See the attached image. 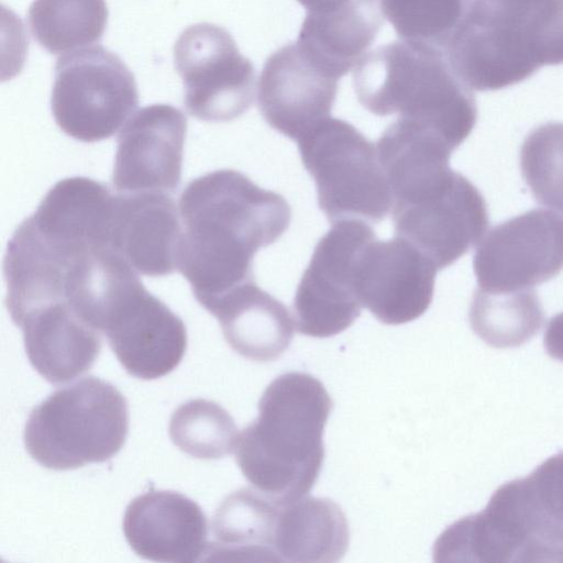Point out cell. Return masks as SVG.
Listing matches in <instances>:
<instances>
[{
    "mask_svg": "<svg viewBox=\"0 0 563 563\" xmlns=\"http://www.w3.org/2000/svg\"><path fill=\"white\" fill-rule=\"evenodd\" d=\"M169 438L183 452L200 460H218L234 451L238 429L219 404L202 398L180 405L169 420Z\"/></svg>",
    "mask_w": 563,
    "mask_h": 563,
    "instance_id": "484cf974",
    "label": "cell"
},
{
    "mask_svg": "<svg viewBox=\"0 0 563 563\" xmlns=\"http://www.w3.org/2000/svg\"><path fill=\"white\" fill-rule=\"evenodd\" d=\"M438 268L407 240L372 238L358 253L356 295L362 305L385 324H402L430 307Z\"/></svg>",
    "mask_w": 563,
    "mask_h": 563,
    "instance_id": "5bb4252c",
    "label": "cell"
},
{
    "mask_svg": "<svg viewBox=\"0 0 563 563\" xmlns=\"http://www.w3.org/2000/svg\"><path fill=\"white\" fill-rule=\"evenodd\" d=\"M183 235L172 195H117L112 246L140 274L161 277L177 271Z\"/></svg>",
    "mask_w": 563,
    "mask_h": 563,
    "instance_id": "ac0fdd59",
    "label": "cell"
},
{
    "mask_svg": "<svg viewBox=\"0 0 563 563\" xmlns=\"http://www.w3.org/2000/svg\"><path fill=\"white\" fill-rule=\"evenodd\" d=\"M336 78L324 73L295 42L273 53L257 87L258 110L267 124L297 141L330 117Z\"/></svg>",
    "mask_w": 563,
    "mask_h": 563,
    "instance_id": "2e32d148",
    "label": "cell"
},
{
    "mask_svg": "<svg viewBox=\"0 0 563 563\" xmlns=\"http://www.w3.org/2000/svg\"><path fill=\"white\" fill-rule=\"evenodd\" d=\"M174 63L184 82L188 113L208 122H228L249 110L255 69L231 34L212 23L187 27L174 45Z\"/></svg>",
    "mask_w": 563,
    "mask_h": 563,
    "instance_id": "9c48e42d",
    "label": "cell"
},
{
    "mask_svg": "<svg viewBox=\"0 0 563 563\" xmlns=\"http://www.w3.org/2000/svg\"><path fill=\"white\" fill-rule=\"evenodd\" d=\"M123 532L131 549L156 562L203 560L208 543L207 518L200 506L172 490H150L128 505Z\"/></svg>",
    "mask_w": 563,
    "mask_h": 563,
    "instance_id": "e0dca14e",
    "label": "cell"
},
{
    "mask_svg": "<svg viewBox=\"0 0 563 563\" xmlns=\"http://www.w3.org/2000/svg\"><path fill=\"white\" fill-rule=\"evenodd\" d=\"M432 554L434 562H563V530L540 515L517 478L481 512L448 527Z\"/></svg>",
    "mask_w": 563,
    "mask_h": 563,
    "instance_id": "52a82bcc",
    "label": "cell"
},
{
    "mask_svg": "<svg viewBox=\"0 0 563 563\" xmlns=\"http://www.w3.org/2000/svg\"><path fill=\"white\" fill-rule=\"evenodd\" d=\"M468 318L471 328L485 343L507 349L532 339L543 324L544 312L534 289L490 292L477 288Z\"/></svg>",
    "mask_w": 563,
    "mask_h": 563,
    "instance_id": "d4e9b609",
    "label": "cell"
},
{
    "mask_svg": "<svg viewBox=\"0 0 563 563\" xmlns=\"http://www.w3.org/2000/svg\"><path fill=\"white\" fill-rule=\"evenodd\" d=\"M227 343L241 356L256 362L277 360L290 345L295 319L288 308L255 279L209 301Z\"/></svg>",
    "mask_w": 563,
    "mask_h": 563,
    "instance_id": "ffe728a7",
    "label": "cell"
},
{
    "mask_svg": "<svg viewBox=\"0 0 563 563\" xmlns=\"http://www.w3.org/2000/svg\"><path fill=\"white\" fill-rule=\"evenodd\" d=\"M128 430L125 397L109 382L87 376L32 409L23 441L43 467L68 471L110 460L123 446Z\"/></svg>",
    "mask_w": 563,
    "mask_h": 563,
    "instance_id": "5b68a950",
    "label": "cell"
},
{
    "mask_svg": "<svg viewBox=\"0 0 563 563\" xmlns=\"http://www.w3.org/2000/svg\"><path fill=\"white\" fill-rule=\"evenodd\" d=\"M183 235L177 271L203 307L254 278L253 258L288 229L286 199L244 174L219 169L192 179L179 199Z\"/></svg>",
    "mask_w": 563,
    "mask_h": 563,
    "instance_id": "6da1fadb",
    "label": "cell"
},
{
    "mask_svg": "<svg viewBox=\"0 0 563 563\" xmlns=\"http://www.w3.org/2000/svg\"><path fill=\"white\" fill-rule=\"evenodd\" d=\"M333 402L314 376L276 377L258 402V417L239 433L235 461L252 486L279 505L308 494L324 459L323 432Z\"/></svg>",
    "mask_w": 563,
    "mask_h": 563,
    "instance_id": "7a4b0ae2",
    "label": "cell"
},
{
    "mask_svg": "<svg viewBox=\"0 0 563 563\" xmlns=\"http://www.w3.org/2000/svg\"><path fill=\"white\" fill-rule=\"evenodd\" d=\"M98 329L124 369L141 379L167 375L187 349L184 321L144 287L137 274L112 292Z\"/></svg>",
    "mask_w": 563,
    "mask_h": 563,
    "instance_id": "7c38bea8",
    "label": "cell"
},
{
    "mask_svg": "<svg viewBox=\"0 0 563 563\" xmlns=\"http://www.w3.org/2000/svg\"><path fill=\"white\" fill-rule=\"evenodd\" d=\"M186 132V115L170 104L134 112L118 137L112 175L117 192L173 195L180 184Z\"/></svg>",
    "mask_w": 563,
    "mask_h": 563,
    "instance_id": "9a60e30c",
    "label": "cell"
},
{
    "mask_svg": "<svg viewBox=\"0 0 563 563\" xmlns=\"http://www.w3.org/2000/svg\"><path fill=\"white\" fill-rule=\"evenodd\" d=\"M347 545V521L333 500L303 496L279 505L273 533L276 562H336Z\"/></svg>",
    "mask_w": 563,
    "mask_h": 563,
    "instance_id": "7402d4cb",
    "label": "cell"
},
{
    "mask_svg": "<svg viewBox=\"0 0 563 563\" xmlns=\"http://www.w3.org/2000/svg\"><path fill=\"white\" fill-rule=\"evenodd\" d=\"M445 55L460 79L479 91L563 64V0H471Z\"/></svg>",
    "mask_w": 563,
    "mask_h": 563,
    "instance_id": "3957f363",
    "label": "cell"
},
{
    "mask_svg": "<svg viewBox=\"0 0 563 563\" xmlns=\"http://www.w3.org/2000/svg\"><path fill=\"white\" fill-rule=\"evenodd\" d=\"M340 1L342 0H298V2L306 7L307 11L324 8Z\"/></svg>",
    "mask_w": 563,
    "mask_h": 563,
    "instance_id": "4dcf8cb0",
    "label": "cell"
},
{
    "mask_svg": "<svg viewBox=\"0 0 563 563\" xmlns=\"http://www.w3.org/2000/svg\"><path fill=\"white\" fill-rule=\"evenodd\" d=\"M375 236L360 219L335 222L317 243L294 298L299 333L329 338L350 328L361 314L356 295V262L362 247Z\"/></svg>",
    "mask_w": 563,
    "mask_h": 563,
    "instance_id": "8fae6325",
    "label": "cell"
},
{
    "mask_svg": "<svg viewBox=\"0 0 563 563\" xmlns=\"http://www.w3.org/2000/svg\"><path fill=\"white\" fill-rule=\"evenodd\" d=\"M353 86L369 112L398 113L437 131L455 148L476 123L472 89L455 74L442 48L404 40L378 46L355 66Z\"/></svg>",
    "mask_w": 563,
    "mask_h": 563,
    "instance_id": "277c9868",
    "label": "cell"
},
{
    "mask_svg": "<svg viewBox=\"0 0 563 563\" xmlns=\"http://www.w3.org/2000/svg\"><path fill=\"white\" fill-rule=\"evenodd\" d=\"M478 289L510 292L533 289L563 269V218L532 209L495 225L473 258Z\"/></svg>",
    "mask_w": 563,
    "mask_h": 563,
    "instance_id": "4fadbf2b",
    "label": "cell"
},
{
    "mask_svg": "<svg viewBox=\"0 0 563 563\" xmlns=\"http://www.w3.org/2000/svg\"><path fill=\"white\" fill-rule=\"evenodd\" d=\"M13 322L22 330L31 365L51 384L80 376L100 354V331L67 301L36 308Z\"/></svg>",
    "mask_w": 563,
    "mask_h": 563,
    "instance_id": "d6986e66",
    "label": "cell"
},
{
    "mask_svg": "<svg viewBox=\"0 0 563 563\" xmlns=\"http://www.w3.org/2000/svg\"><path fill=\"white\" fill-rule=\"evenodd\" d=\"M522 479L539 511L563 528V452L545 460Z\"/></svg>",
    "mask_w": 563,
    "mask_h": 563,
    "instance_id": "f1b7e54d",
    "label": "cell"
},
{
    "mask_svg": "<svg viewBox=\"0 0 563 563\" xmlns=\"http://www.w3.org/2000/svg\"><path fill=\"white\" fill-rule=\"evenodd\" d=\"M398 36L445 49L471 0H378Z\"/></svg>",
    "mask_w": 563,
    "mask_h": 563,
    "instance_id": "4316f807",
    "label": "cell"
},
{
    "mask_svg": "<svg viewBox=\"0 0 563 563\" xmlns=\"http://www.w3.org/2000/svg\"><path fill=\"white\" fill-rule=\"evenodd\" d=\"M520 168L540 205L563 216V123L549 122L533 129L520 151Z\"/></svg>",
    "mask_w": 563,
    "mask_h": 563,
    "instance_id": "83f0119b",
    "label": "cell"
},
{
    "mask_svg": "<svg viewBox=\"0 0 563 563\" xmlns=\"http://www.w3.org/2000/svg\"><path fill=\"white\" fill-rule=\"evenodd\" d=\"M543 345L551 357L563 362V312L549 320L544 331Z\"/></svg>",
    "mask_w": 563,
    "mask_h": 563,
    "instance_id": "f546056e",
    "label": "cell"
},
{
    "mask_svg": "<svg viewBox=\"0 0 563 563\" xmlns=\"http://www.w3.org/2000/svg\"><path fill=\"white\" fill-rule=\"evenodd\" d=\"M278 507L256 489L228 495L213 515L205 561L276 562L273 533Z\"/></svg>",
    "mask_w": 563,
    "mask_h": 563,
    "instance_id": "603a6c76",
    "label": "cell"
},
{
    "mask_svg": "<svg viewBox=\"0 0 563 563\" xmlns=\"http://www.w3.org/2000/svg\"><path fill=\"white\" fill-rule=\"evenodd\" d=\"M296 142L302 165L314 179L319 208L331 224L385 219L393 196L376 144L351 123L331 117Z\"/></svg>",
    "mask_w": 563,
    "mask_h": 563,
    "instance_id": "8992f818",
    "label": "cell"
},
{
    "mask_svg": "<svg viewBox=\"0 0 563 563\" xmlns=\"http://www.w3.org/2000/svg\"><path fill=\"white\" fill-rule=\"evenodd\" d=\"M107 21L104 0H34L27 12L33 37L52 54L70 53L99 42Z\"/></svg>",
    "mask_w": 563,
    "mask_h": 563,
    "instance_id": "cb8c5ba5",
    "label": "cell"
},
{
    "mask_svg": "<svg viewBox=\"0 0 563 563\" xmlns=\"http://www.w3.org/2000/svg\"><path fill=\"white\" fill-rule=\"evenodd\" d=\"M383 22L378 0H342L308 10L297 43L324 73L340 79L368 53Z\"/></svg>",
    "mask_w": 563,
    "mask_h": 563,
    "instance_id": "44dd1931",
    "label": "cell"
},
{
    "mask_svg": "<svg viewBox=\"0 0 563 563\" xmlns=\"http://www.w3.org/2000/svg\"><path fill=\"white\" fill-rule=\"evenodd\" d=\"M137 103L133 74L109 49L97 45L58 58L51 107L56 124L68 136L86 143L109 139Z\"/></svg>",
    "mask_w": 563,
    "mask_h": 563,
    "instance_id": "ba28073f",
    "label": "cell"
},
{
    "mask_svg": "<svg viewBox=\"0 0 563 563\" xmlns=\"http://www.w3.org/2000/svg\"><path fill=\"white\" fill-rule=\"evenodd\" d=\"M395 235L420 250L438 271L455 263L488 227L483 195L462 174L441 178L391 207Z\"/></svg>",
    "mask_w": 563,
    "mask_h": 563,
    "instance_id": "30bf717a",
    "label": "cell"
}]
</instances>
